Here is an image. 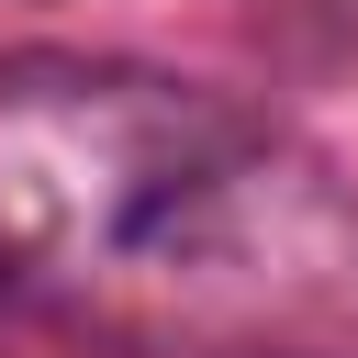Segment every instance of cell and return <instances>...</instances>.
Wrapping results in <instances>:
<instances>
[{
  "instance_id": "cell-1",
  "label": "cell",
  "mask_w": 358,
  "mask_h": 358,
  "mask_svg": "<svg viewBox=\"0 0 358 358\" xmlns=\"http://www.w3.org/2000/svg\"><path fill=\"white\" fill-rule=\"evenodd\" d=\"M0 302L123 347L358 324V201L268 112L134 56H0Z\"/></svg>"
}]
</instances>
